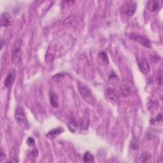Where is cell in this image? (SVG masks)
I'll list each match as a JSON object with an SVG mask.
<instances>
[{
    "label": "cell",
    "mask_w": 163,
    "mask_h": 163,
    "mask_svg": "<svg viewBox=\"0 0 163 163\" xmlns=\"http://www.w3.org/2000/svg\"><path fill=\"white\" fill-rule=\"evenodd\" d=\"M15 118L24 129H28L30 128L29 122L26 118L24 110L21 106H18L15 112Z\"/></svg>",
    "instance_id": "6da1fadb"
},
{
    "label": "cell",
    "mask_w": 163,
    "mask_h": 163,
    "mask_svg": "<svg viewBox=\"0 0 163 163\" xmlns=\"http://www.w3.org/2000/svg\"><path fill=\"white\" fill-rule=\"evenodd\" d=\"M78 90L82 97H83V99L87 103L91 105H94L96 103V99L92 94L91 90L87 86L84 84H79Z\"/></svg>",
    "instance_id": "7a4b0ae2"
},
{
    "label": "cell",
    "mask_w": 163,
    "mask_h": 163,
    "mask_svg": "<svg viewBox=\"0 0 163 163\" xmlns=\"http://www.w3.org/2000/svg\"><path fill=\"white\" fill-rule=\"evenodd\" d=\"M22 54V40H16L12 47V61L14 64H17L20 62Z\"/></svg>",
    "instance_id": "3957f363"
},
{
    "label": "cell",
    "mask_w": 163,
    "mask_h": 163,
    "mask_svg": "<svg viewBox=\"0 0 163 163\" xmlns=\"http://www.w3.org/2000/svg\"><path fill=\"white\" fill-rule=\"evenodd\" d=\"M128 37L131 40H133L136 42H138L145 47L150 48V42L149 40L143 35L137 33H130L128 34Z\"/></svg>",
    "instance_id": "277c9868"
},
{
    "label": "cell",
    "mask_w": 163,
    "mask_h": 163,
    "mask_svg": "<svg viewBox=\"0 0 163 163\" xmlns=\"http://www.w3.org/2000/svg\"><path fill=\"white\" fill-rule=\"evenodd\" d=\"M137 10V4L134 2H125L122 7L123 13L128 17L133 16Z\"/></svg>",
    "instance_id": "5b68a950"
},
{
    "label": "cell",
    "mask_w": 163,
    "mask_h": 163,
    "mask_svg": "<svg viewBox=\"0 0 163 163\" xmlns=\"http://www.w3.org/2000/svg\"><path fill=\"white\" fill-rule=\"evenodd\" d=\"M138 66L140 71L143 74L147 75L150 73V66L149 65V62L145 58H141L138 59Z\"/></svg>",
    "instance_id": "8992f818"
},
{
    "label": "cell",
    "mask_w": 163,
    "mask_h": 163,
    "mask_svg": "<svg viewBox=\"0 0 163 163\" xmlns=\"http://www.w3.org/2000/svg\"><path fill=\"white\" fill-rule=\"evenodd\" d=\"M0 23L2 27L11 26L14 23V19L11 14L8 12L3 13L0 18Z\"/></svg>",
    "instance_id": "52a82bcc"
},
{
    "label": "cell",
    "mask_w": 163,
    "mask_h": 163,
    "mask_svg": "<svg viewBox=\"0 0 163 163\" xmlns=\"http://www.w3.org/2000/svg\"><path fill=\"white\" fill-rule=\"evenodd\" d=\"M15 78V72L14 70L9 71L8 75H6V78L4 81V85L6 88L11 87L13 84L14 83V80Z\"/></svg>",
    "instance_id": "ba28073f"
},
{
    "label": "cell",
    "mask_w": 163,
    "mask_h": 163,
    "mask_svg": "<svg viewBox=\"0 0 163 163\" xmlns=\"http://www.w3.org/2000/svg\"><path fill=\"white\" fill-rule=\"evenodd\" d=\"M105 95L106 99L111 102L117 103L119 101L118 94H117V92L113 89H110V88L107 89L106 90Z\"/></svg>",
    "instance_id": "9c48e42d"
},
{
    "label": "cell",
    "mask_w": 163,
    "mask_h": 163,
    "mask_svg": "<svg viewBox=\"0 0 163 163\" xmlns=\"http://www.w3.org/2000/svg\"><path fill=\"white\" fill-rule=\"evenodd\" d=\"M63 131H64V129H63L62 128L53 129L46 134V137L50 140H53L56 138L60 134H61Z\"/></svg>",
    "instance_id": "30bf717a"
},
{
    "label": "cell",
    "mask_w": 163,
    "mask_h": 163,
    "mask_svg": "<svg viewBox=\"0 0 163 163\" xmlns=\"http://www.w3.org/2000/svg\"><path fill=\"white\" fill-rule=\"evenodd\" d=\"M49 99L50 104L54 108H58L59 107V102L57 95L53 91L49 92Z\"/></svg>",
    "instance_id": "8fae6325"
},
{
    "label": "cell",
    "mask_w": 163,
    "mask_h": 163,
    "mask_svg": "<svg viewBox=\"0 0 163 163\" xmlns=\"http://www.w3.org/2000/svg\"><path fill=\"white\" fill-rule=\"evenodd\" d=\"M121 94L124 97H128L131 93V90L130 87L125 83H122L121 85Z\"/></svg>",
    "instance_id": "7c38bea8"
},
{
    "label": "cell",
    "mask_w": 163,
    "mask_h": 163,
    "mask_svg": "<svg viewBox=\"0 0 163 163\" xmlns=\"http://www.w3.org/2000/svg\"><path fill=\"white\" fill-rule=\"evenodd\" d=\"M67 125H68V128L69 130L71 132L74 133H76L77 131L78 125V123L75 119H71V120H70L67 124Z\"/></svg>",
    "instance_id": "4fadbf2b"
},
{
    "label": "cell",
    "mask_w": 163,
    "mask_h": 163,
    "mask_svg": "<svg viewBox=\"0 0 163 163\" xmlns=\"http://www.w3.org/2000/svg\"><path fill=\"white\" fill-rule=\"evenodd\" d=\"M160 2L158 1H152L149 3V9L150 12H154L158 11L161 8Z\"/></svg>",
    "instance_id": "5bb4252c"
},
{
    "label": "cell",
    "mask_w": 163,
    "mask_h": 163,
    "mask_svg": "<svg viewBox=\"0 0 163 163\" xmlns=\"http://www.w3.org/2000/svg\"><path fill=\"white\" fill-rule=\"evenodd\" d=\"M84 162L85 163H89V162H93L94 161V157L93 155H92L90 152H86L83 157Z\"/></svg>",
    "instance_id": "9a60e30c"
},
{
    "label": "cell",
    "mask_w": 163,
    "mask_h": 163,
    "mask_svg": "<svg viewBox=\"0 0 163 163\" xmlns=\"http://www.w3.org/2000/svg\"><path fill=\"white\" fill-rule=\"evenodd\" d=\"M99 58H100V59L104 62L105 63V64H108V56L106 55V54L105 52H100L99 54Z\"/></svg>",
    "instance_id": "2e32d148"
},
{
    "label": "cell",
    "mask_w": 163,
    "mask_h": 163,
    "mask_svg": "<svg viewBox=\"0 0 163 163\" xmlns=\"http://www.w3.org/2000/svg\"><path fill=\"white\" fill-rule=\"evenodd\" d=\"M151 156H150L149 153H148L147 152H144L143 153L141 157H140V159H141V162H149V160L150 159Z\"/></svg>",
    "instance_id": "e0dca14e"
},
{
    "label": "cell",
    "mask_w": 163,
    "mask_h": 163,
    "mask_svg": "<svg viewBox=\"0 0 163 163\" xmlns=\"http://www.w3.org/2000/svg\"><path fill=\"white\" fill-rule=\"evenodd\" d=\"M156 82L158 84V85L161 86L162 85V73L161 70H159L158 71L157 77H156Z\"/></svg>",
    "instance_id": "ac0fdd59"
},
{
    "label": "cell",
    "mask_w": 163,
    "mask_h": 163,
    "mask_svg": "<svg viewBox=\"0 0 163 163\" xmlns=\"http://www.w3.org/2000/svg\"><path fill=\"white\" fill-rule=\"evenodd\" d=\"M38 156V150L37 149H34L32 150L30 153V157L31 159H37Z\"/></svg>",
    "instance_id": "d6986e66"
},
{
    "label": "cell",
    "mask_w": 163,
    "mask_h": 163,
    "mask_svg": "<svg viewBox=\"0 0 163 163\" xmlns=\"http://www.w3.org/2000/svg\"><path fill=\"white\" fill-rule=\"evenodd\" d=\"M63 78H64V75L62 74H58L56 75L53 76L52 77V79L54 80H55L56 82H61V80H63Z\"/></svg>",
    "instance_id": "ffe728a7"
},
{
    "label": "cell",
    "mask_w": 163,
    "mask_h": 163,
    "mask_svg": "<svg viewBox=\"0 0 163 163\" xmlns=\"http://www.w3.org/2000/svg\"><path fill=\"white\" fill-rule=\"evenodd\" d=\"M26 142H27V144H28V145H29L30 147H33L34 145V144H35V141L32 137L28 138Z\"/></svg>",
    "instance_id": "44dd1931"
},
{
    "label": "cell",
    "mask_w": 163,
    "mask_h": 163,
    "mask_svg": "<svg viewBox=\"0 0 163 163\" xmlns=\"http://www.w3.org/2000/svg\"><path fill=\"white\" fill-rule=\"evenodd\" d=\"M131 147L133 150H137L138 149V144L136 140H133L131 143Z\"/></svg>",
    "instance_id": "7402d4cb"
},
{
    "label": "cell",
    "mask_w": 163,
    "mask_h": 163,
    "mask_svg": "<svg viewBox=\"0 0 163 163\" xmlns=\"http://www.w3.org/2000/svg\"><path fill=\"white\" fill-rule=\"evenodd\" d=\"M0 158H1V159H0V161H2L4 158H5V153H4L2 149L1 150V153H0Z\"/></svg>",
    "instance_id": "603a6c76"
},
{
    "label": "cell",
    "mask_w": 163,
    "mask_h": 163,
    "mask_svg": "<svg viewBox=\"0 0 163 163\" xmlns=\"http://www.w3.org/2000/svg\"><path fill=\"white\" fill-rule=\"evenodd\" d=\"M162 114L160 113L157 116V118H156V120L157 121H162Z\"/></svg>",
    "instance_id": "cb8c5ba5"
}]
</instances>
